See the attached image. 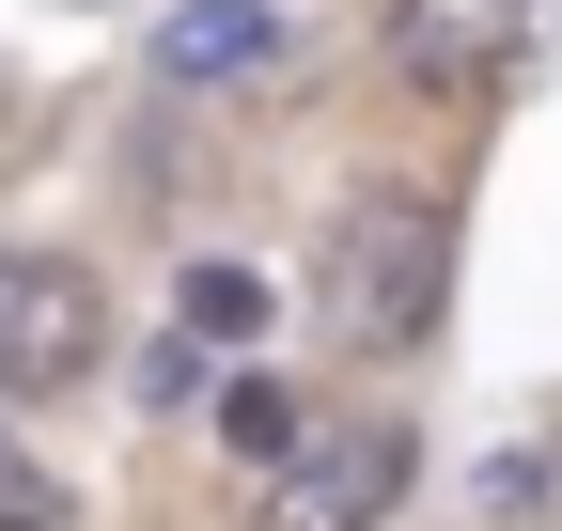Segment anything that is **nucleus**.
<instances>
[{
	"instance_id": "1",
	"label": "nucleus",
	"mask_w": 562,
	"mask_h": 531,
	"mask_svg": "<svg viewBox=\"0 0 562 531\" xmlns=\"http://www.w3.org/2000/svg\"><path fill=\"white\" fill-rule=\"evenodd\" d=\"M438 282H453V219L422 188H344L328 235H313V328L344 360H406L438 328Z\"/></svg>"
},
{
	"instance_id": "2",
	"label": "nucleus",
	"mask_w": 562,
	"mask_h": 531,
	"mask_svg": "<svg viewBox=\"0 0 562 531\" xmlns=\"http://www.w3.org/2000/svg\"><path fill=\"white\" fill-rule=\"evenodd\" d=\"M110 360V313L63 250H16L0 235V391H79Z\"/></svg>"
},
{
	"instance_id": "3",
	"label": "nucleus",
	"mask_w": 562,
	"mask_h": 531,
	"mask_svg": "<svg viewBox=\"0 0 562 531\" xmlns=\"http://www.w3.org/2000/svg\"><path fill=\"white\" fill-rule=\"evenodd\" d=\"M391 500H406V422L297 438V470H266V531H375Z\"/></svg>"
},
{
	"instance_id": "4",
	"label": "nucleus",
	"mask_w": 562,
	"mask_h": 531,
	"mask_svg": "<svg viewBox=\"0 0 562 531\" xmlns=\"http://www.w3.org/2000/svg\"><path fill=\"white\" fill-rule=\"evenodd\" d=\"M531 32V0H391V79L422 94H469V79H501Z\"/></svg>"
},
{
	"instance_id": "5",
	"label": "nucleus",
	"mask_w": 562,
	"mask_h": 531,
	"mask_svg": "<svg viewBox=\"0 0 562 531\" xmlns=\"http://www.w3.org/2000/svg\"><path fill=\"white\" fill-rule=\"evenodd\" d=\"M250 63H281V16H266V0H188V16L157 32V79H188V94L250 79Z\"/></svg>"
},
{
	"instance_id": "6",
	"label": "nucleus",
	"mask_w": 562,
	"mask_h": 531,
	"mask_svg": "<svg viewBox=\"0 0 562 531\" xmlns=\"http://www.w3.org/2000/svg\"><path fill=\"white\" fill-rule=\"evenodd\" d=\"M220 438L250 453V470H297V438H313V407H297V391H281V375H235V391H220Z\"/></svg>"
},
{
	"instance_id": "7",
	"label": "nucleus",
	"mask_w": 562,
	"mask_h": 531,
	"mask_svg": "<svg viewBox=\"0 0 562 531\" xmlns=\"http://www.w3.org/2000/svg\"><path fill=\"white\" fill-rule=\"evenodd\" d=\"M172 313H188V344H250V328H266V282H250V266H188Z\"/></svg>"
},
{
	"instance_id": "8",
	"label": "nucleus",
	"mask_w": 562,
	"mask_h": 531,
	"mask_svg": "<svg viewBox=\"0 0 562 531\" xmlns=\"http://www.w3.org/2000/svg\"><path fill=\"white\" fill-rule=\"evenodd\" d=\"M140 407H203V344H188V328L140 344Z\"/></svg>"
},
{
	"instance_id": "9",
	"label": "nucleus",
	"mask_w": 562,
	"mask_h": 531,
	"mask_svg": "<svg viewBox=\"0 0 562 531\" xmlns=\"http://www.w3.org/2000/svg\"><path fill=\"white\" fill-rule=\"evenodd\" d=\"M0 531H63V485L32 470V453H16V438H0Z\"/></svg>"
}]
</instances>
